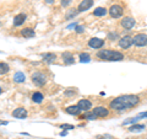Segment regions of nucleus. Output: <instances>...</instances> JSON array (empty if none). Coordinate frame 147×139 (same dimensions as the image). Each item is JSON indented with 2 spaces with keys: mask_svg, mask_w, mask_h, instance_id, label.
<instances>
[{
  "mask_svg": "<svg viewBox=\"0 0 147 139\" xmlns=\"http://www.w3.org/2000/svg\"><path fill=\"white\" fill-rule=\"evenodd\" d=\"M88 46L91 48L93 49H99L102 48L104 46V40H100V38H97V37H93V38H91L88 41Z\"/></svg>",
  "mask_w": 147,
  "mask_h": 139,
  "instance_id": "nucleus-8",
  "label": "nucleus"
},
{
  "mask_svg": "<svg viewBox=\"0 0 147 139\" xmlns=\"http://www.w3.org/2000/svg\"><path fill=\"white\" fill-rule=\"evenodd\" d=\"M129 131L130 132H142L145 131V124H132V126L129 127Z\"/></svg>",
  "mask_w": 147,
  "mask_h": 139,
  "instance_id": "nucleus-20",
  "label": "nucleus"
},
{
  "mask_svg": "<svg viewBox=\"0 0 147 139\" xmlns=\"http://www.w3.org/2000/svg\"><path fill=\"white\" fill-rule=\"evenodd\" d=\"M32 82L36 85V86H44L45 85V82H47V75H45L44 73L42 72H36L32 74Z\"/></svg>",
  "mask_w": 147,
  "mask_h": 139,
  "instance_id": "nucleus-3",
  "label": "nucleus"
},
{
  "mask_svg": "<svg viewBox=\"0 0 147 139\" xmlns=\"http://www.w3.org/2000/svg\"><path fill=\"white\" fill-rule=\"evenodd\" d=\"M65 111H66V113L71 114V116H77V114H80L81 108L77 105H74V106H69V107H66Z\"/></svg>",
  "mask_w": 147,
  "mask_h": 139,
  "instance_id": "nucleus-16",
  "label": "nucleus"
},
{
  "mask_svg": "<svg viewBox=\"0 0 147 139\" xmlns=\"http://www.w3.org/2000/svg\"><path fill=\"white\" fill-rule=\"evenodd\" d=\"M25 80H26V76L22 72L15 73V75H13V81H15L16 84H22V82H25Z\"/></svg>",
  "mask_w": 147,
  "mask_h": 139,
  "instance_id": "nucleus-17",
  "label": "nucleus"
},
{
  "mask_svg": "<svg viewBox=\"0 0 147 139\" xmlns=\"http://www.w3.org/2000/svg\"><path fill=\"white\" fill-rule=\"evenodd\" d=\"M21 36L25 37V38H32V37L36 36V32L33 29H31V27H26V29L21 30Z\"/></svg>",
  "mask_w": 147,
  "mask_h": 139,
  "instance_id": "nucleus-14",
  "label": "nucleus"
},
{
  "mask_svg": "<svg viewBox=\"0 0 147 139\" xmlns=\"http://www.w3.org/2000/svg\"><path fill=\"white\" fill-rule=\"evenodd\" d=\"M118 37H119V35L117 32H110V33H108V40H110V41H115Z\"/></svg>",
  "mask_w": 147,
  "mask_h": 139,
  "instance_id": "nucleus-27",
  "label": "nucleus"
},
{
  "mask_svg": "<svg viewBox=\"0 0 147 139\" xmlns=\"http://www.w3.org/2000/svg\"><path fill=\"white\" fill-rule=\"evenodd\" d=\"M44 1L47 3V4H53V3L55 1V0H44Z\"/></svg>",
  "mask_w": 147,
  "mask_h": 139,
  "instance_id": "nucleus-32",
  "label": "nucleus"
},
{
  "mask_svg": "<svg viewBox=\"0 0 147 139\" xmlns=\"http://www.w3.org/2000/svg\"><path fill=\"white\" fill-rule=\"evenodd\" d=\"M140 119H141L140 116H136V117H134V118H130V119H126V121H124L123 124H124V126H126V124H134L137 121H140Z\"/></svg>",
  "mask_w": 147,
  "mask_h": 139,
  "instance_id": "nucleus-26",
  "label": "nucleus"
},
{
  "mask_svg": "<svg viewBox=\"0 0 147 139\" xmlns=\"http://www.w3.org/2000/svg\"><path fill=\"white\" fill-rule=\"evenodd\" d=\"M26 14H18V15H16L15 17H13V25L15 26H21L24 22L26 21Z\"/></svg>",
  "mask_w": 147,
  "mask_h": 139,
  "instance_id": "nucleus-15",
  "label": "nucleus"
},
{
  "mask_svg": "<svg viewBox=\"0 0 147 139\" xmlns=\"http://www.w3.org/2000/svg\"><path fill=\"white\" fill-rule=\"evenodd\" d=\"M81 118H85V119H88V121H92V119H97V116L93 113V111H92V112H90V111H86L85 114L82 116Z\"/></svg>",
  "mask_w": 147,
  "mask_h": 139,
  "instance_id": "nucleus-23",
  "label": "nucleus"
},
{
  "mask_svg": "<svg viewBox=\"0 0 147 139\" xmlns=\"http://www.w3.org/2000/svg\"><path fill=\"white\" fill-rule=\"evenodd\" d=\"M77 14H79V10H77V9H70V10H67L66 15H65V18L66 20H71V18L75 17Z\"/></svg>",
  "mask_w": 147,
  "mask_h": 139,
  "instance_id": "nucleus-21",
  "label": "nucleus"
},
{
  "mask_svg": "<svg viewBox=\"0 0 147 139\" xmlns=\"http://www.w3.org/2000/svg\"><path fill=\"white\" fill-rule=\"evenodd\" d=\"M91 61V55L88 53H81L80 54V62L81 63H88Z\"/></svg>",
  "mask_w": 147,
  "mask_h": 139,
  "instance_id": "nucleus-25",
  "label": "nucleus"
},
{
  "mask_svg": "<svg viewBox=\"0 0 147 139\" xmlns=\"http://www.w3.org/2000/svg\"><path fill=\"white\" fill-rule=\"evenodd\" d=\"M9 70H10V67H9V64H6V63H0V75L9 73Z\"/></svg>",
  "mask_w": 147,
  "mask_h": 139,
  "instance_id": "nucleus-24",
  "label": "nucleus"
},
{
  "mask_svg": "<svg viewBox=\"0 0 147 139\" xmlns=\"http://www.w3.org/2000/svg\"><path fill=\"white\" fill-rule=\"evenodd\" d=\"M134 43V41H132V37L131 36H124L123 38H120L119 41V47L123 48V49H129Z\"/></svg>",
  "mask_w": 147,
  "mask_h": 139,
  "instance_id": "nucleus-6",
  "label": "nucleus"
},
{
  "mask_svg": "<svg viewBox=\"0 0 147 139\" xmlns=\"http://www.w3.org/2000/svg\"><path fill=\"white\" fill-rule=\"evenodd\" d=\"M139 102H140V97L137 95H123L114 99L113 101H110L109 107L112 110L124 111L135 107L136 105H139Z\"/></svg>",
  "mask_w": 147,
  "mask_h": 139,
  "instance_id": "nucleus-1",
  "label": "nucleus"
},
{
  "mask_svg": "<svg viewBox=\"0 0 147 139\" xmlns=\"http://www.w3.org/2000/svg\"><path fill=\"white\" fill-rule=\"evenodd\" d=\"M135 18L134 17H124L123 20L120 21V25H121V27L123 29H125V30H131L132 27L135 26Z\"/></svg>",
  "mask_w": 147,
  "mask_h": 139,
  "instance_id": "nucleus-7",
  "label": "nucleus"
},
{
  "mask_svg": "<svg viewBox=\"0 0 147 139\" xmlns=\"http://www.w3.org/2000/svg\"><path fill=\"white\" fill-rule=\"evenodd\" d=\"M75 31L77 32V33H82V32L85 31V27L84 26H76L75 27Z\"/></svg>",
  "mask_w": 147,
  "mask_h": 139,
  "instance_id": "nucleus-30",
  "label": "nucleus"
},
{
  "mask_svg": "<svg viewBox=\"0 0 147 139\" xmlns=\"http://www.w3.org/2000/svg\"><path fill=\"white\" fill-rule=\"evenodd\" d=\"M43 99H44V96L42 92H33L32 94V101L36 104H40L43 101Z\"/></svg>",
  "mask_w": 147,
  "mask_h": 139,
  "instance_id": "nucleus-19",
  "label": "nucleus"
},
{
  "mask_svg": "<svg viewBox=\"0 0 147 139\" xmlns=\"http://www.w3.org/2000/svg\"><path fill=\"white\" fill-rule=\"evenodd\" d=\"M92 6H93V0H82L77 6V10H79V12H84L91 9Z\"/></svg>",
  "mask_w": 147,
  "mask_h": 139,
  "instance_id": "nucleus-10",
  "label": "nucleus"
},
{
  "mask_svg": "<svg viewBox=\"0 0 147 139\" xmlns=\"http://www.w3.org/2000/svg\"><path fill=\"white\" fill-rule=\"evenodd\" d=\"M0 94H1V87H0Z\"/></svg>",
  "mask_w": 147,
  "mask_h": 139,
  "instance_id": "nucleus-35",
  "label": "nucleus"
},
{
  "mask_svg": "<svg viewBox=\"0 0 147 139\" xmlns=\"http://www.w3.org/2000/svg\"><path fill=\"white\" fill-rule=\"evenodd\" d=\"M93 113L97 116V118H104L109 114V111L108 108L103 107V106H97V107L93 108Z\"/></svg>",
  "mask_w": 147,
  "mask_h": 139,
  "instance_id": "nucleus-9",
  "label": "nucleus"
},
{
  "mask_svg": "<svg viewBox=\"0 0 147 139\" xmlns=\"http://www.w3.org/2000/svg\"><path fill=\"white\" fill-rule=\"evenodd\" d=\"M77 106L81 108V111H90V108H92V102L90 100H86V99H84V100H80L79 102H77Z\"/></svg>",
  "mask_w": 147,
  "mask_h": 139,
  "instance_id": "nucleus-13",
  "label": "nucleus"
},
{
  "mask_svg": "<svg viewBox=\"0 0 147 139\" xmlns=\"http://www.w3.org/2000/svg\"><path fill=\"white\" fill-rule=\"evenodd\" d=\"M61 58H63L64 64H66V65H71V64L75 63V57L70 52H64L61 54Z\"/></svg>",
  "mask_w": 147,
  "mask_h": 139,
  "instance_id": "nucleus-11",
  "label": "nucleus"
},
{
  "mask_svg": "<svg viewBox=\"0 0 147 139\" xmlns=\"http://www.w3.org/2000/svg\"><path fill=\"white\" fill-rule=\"evenodd\" d=\"M97 57L102 61H108V62H119L124 59V54L118 52V50H112V49H102L97 53Z\"/></svg>",
  "mask_w": 147,
  "mask_h": 139,
  "instance_id": "nucleus-2",
  "label": "nucleus"
},
{
  "mask_svg": "<svg viewBox=\"0 0 147 139\" xmlns=\"http://www.w3.org/2000/svg\"><path fill=\"white\" fill-rule=\"evenodd\" d=\"M60 128H63V131H70V129H74L75 127L72 124H61Z\"/></svg>",
  "mask_w": 147,
  "mask_h": 139,
  "instance_id": "nucleus-28",
  "label": "nucleus"
},
{
  "mask_svg": "<svg viewBox=\"0 0 147 139\" xmlns=\"http://www.w3.org/2000/svg\"><path fill=\"white\" fill-rule=\"evenodd\" d=\"M132 41H134V44L136 47H145V46H147V35L137 33L136 36L132 37Z\"/></svg>",
  "mask_w": 147,
  "mask_h": 139,
  "instance_id": "nucleus-4",
  "label": "nucleus"
},
{
  "mask_svg": "<svg viewBox=\"0 0 147 139\" xmlns=\"http://www.w3.org/2000/svg\"><path fill=\"white\" fill-rule=\"evenodd\" d=\"M139 116H140L141 118H147V111H146V112H142V113H140Z\"/></svg>",
  "mask_w": 147,
  "mask_h": 139,
  "instance_id": "nucleus-31",
  "label": "nucleus"
},
{
  "mask_svg": "<svg viewBox=\"0 0 147 139\" xmlns=\"http://www.w3.org/2000/svg\"><path fill=\"white\" fill-rule=\"evenodd\" d=\"M107 9L105 7H97L96 10L93 11V15L94 16H97V17H100V16H104L105 14H107Z\"/></svg>",
  "mask_w": 147,
  "mask_h": 139,
  "instance_id": "nucleus-22",
  "label": "nucleus"
},
{
  "mask_svg": "<svg viewBox=\"0 0 147 139\" xmlns=\"http://www.w3.org/2000/svg\"><path fill=\"white\" fill-rule=\"evenodd\" d=\"M123 14H124V9H123V6L118 5V4H115V5H112L109 7V15L112 17H114V18L121 17Z\"/></svg>",
  "mask_w": 147,
  "mask_h": 139,
  "instance_id": "nucleus-5",
  "label": "nucleus"
},
{
  "mask_svg": "<svg viewBox=\"0 0 147 139\" xmlns=\"http://www.w3.org/2000/svg\"><path fill=\"white\" fill-rule=\"evenodd\" d=\"M42 57H43V61L45 63H53L55 59H57V54H54V53H44V54H42Z\"/></svg>",
  "mask_w": 147,
  "mask_h": 139,
  "instance_id": "nucleus-18",
  "label": "nucleus"
},
{
  "mask_svg": "<svg viewBox=\"0 0 147 139\" xmlns=\"http://www.w3.org/2000/svg\"><path fill=\"white\" fill-rule=\"evenodd\" d=\"M15 118H20V119H24L27 117V110L24 108V107H18L16 110H13L12 111V113H11Z\"/></svg>",
  "mask_w": 147,
  "mask_h": 139,
  "instance_id": "nucleus-12",
  "label": "nucleus"
},
{
  "mask_svg": "<svg viewBox=\"0 0 147 139\" xmlns=\"http://www.w3.org/2000/svg\"><path fill=\"white\" fill-rule=\"evenodd\" d=\"M60 136H61V137H64V136H66V132H65V131H63V132L60 133Z\"/></svg>",
  "mask_w": 147,
  "mask_h": 139,
  "instance_id": "nucleus-34",
  "label": "nucleus"
},
{
  "mask_svg": "<svg viewBox=\"0 0 147 139\" xmlns=\"http://www.w3.org/2000/svg\"><path fill=\"white\" fill-rule=\"evenodd\" d=\"M5 124H7L6 121H0V126H5Z\"/></svg>",
  "mask_w": 147,
  "mask_h": 139,
  "instance_id": "nucleus-33",
  "label": "nucleus"
},
{
  "mask_svg": "<svg viewBox=\"0 0 147 139\" xmlns=\"http://www.w3.org/2000/svg\"><path fill=\"white\" fill-rule=\"evenodd\" d=\"M71 1H72V0H61V1H60V4H61V6L66 7L67 5H70V4H71Z\"/></svg>",
  "mask_w": 147,
  "mask_h": 139,
  "instance_id": "nucleus-29",
  "label": "nucleus"
}]
</instances>
